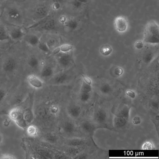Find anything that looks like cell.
<instances>
[{
    "label": "cell",
    "instance_id": "obj_20",
    "mask_svg": "<svg viewBox=\"0 0 159 159\" xmlns=\"http://www.w3.org/2000/svg\"><path fill=\"white\" fill-rule=\"evenodd\" d=\"M67 75L64 73H60L56 75L54 78V81L56 83L62 84L67 79Z\"/></svg>",
    "mask_w": 159,
    "mask_h": 159
},
{
    "label": "cell",
    "instance_id": "obj_1",
    "mask_svg": "<svg viewBox=\"0 0 159 159\" xmlns=\"http://www.w3.org/2000/svg\"><path fill=\"white\" fill-rule=\"evenodd\" d=\"M25 29L41 20L50 13L49 0H25L23 1Z\"/></svg>",
    "mask_w": 159,
    "mask_h": 159
},
{
    "label": "cell",
    "instance_id": "obj_12",
    "mask_svg": "<svg viewBox=\"0 0 159 159\" xmlns=\"http://www.w3.org/2000/svg\"><path fill=\"white\" fill-rule=\"evenodd\" d=\"M27 80L30 85L35 88L39 89L43 86L42 82L34 75L31 74L29 75Z\"/></svg>",
    "mask_w": 159,
    "mask_h": 159
},
{
    "label": "cell",
    "instance_id": "obj_24",
    "mask_svg": "<svg viewBox=\"0 0 159 159\" xmlns=\"http://www.w3.org/2000/svg\"><path fill=\"white\" fill-rule=\"evenodd\" d=\"M92 88L89 85L84 81L82 83L80 89V93H89L91 91Z\"/></svg>",
    "mask_w": 159,
    "mask_h": 159
},
{
    "label": "cell",
    "instance_id": "obj_35",
    "mask_svg": "<svg viewBox=\"0 0 159 159\" xmlns=\"http://www.w3.org/2000/svg\"><path fill=\"white\" fill-rule=\"evenodd\" d=\"M133 123L135 124H139L141 122L140 118L139 116H135L133 119Z\"/></svg>",
    "mask_w": 159,
    "mask_h": 159
},
{
    "label": "cell",
    "instance_id": "obj_43",
    "mask_svg": "<svg viewBox=\"0 0 159 159\" xmlns=\"http://www.w3.org/2000/svg\"><path fill=\"white\" fill-rule=\"evenodd\" d=\"M2 55V53L1 52H0V58L1 57Z\"/></svg>",
    "mask_w": 159,
    "mask_h": 159
},
{
    "label": "cell",
    "instance_id": "obj_17",
    "mask_svg": "<svg viewBox=\"0 0 159 159\" xmlns=\"http://www.w3.org/2000/svg\"><path fill=\"white\" fill-rule=\"evenodd\" d=\"M25 129L27 134L30 137H35L38 133V129L37 127L33 124H29Z\"/></svg>",
    "mask_w": 159,
    "mask_h": 159
},
{
    "label": "cell",
    "instance_id": "obj_11",
    "mask_svg": "<svg viewBox=\"0 0 159 159\" xmlns=\"http://www.w3.org/2000/svg\"><path fill=\"white\" fill-rule=\"evenodd\" d=\"M64 53L60 55L58 57V61L59 65L63 68H66L68 66L71 62V59L70 55Z\"/></svg>",
    "mask_w": 159,
    "mask_h": 159
},
{
    "label": "cell",
    "instance_id": "obj_18",
    "mask_svg": "<svg viewBox=\"0 0 159 159\" xmlns=\"http://www.w3.org/2000/svg\"><path fill=\"white\" fill-rule=\"evenodd\" d=\"M29 66L32 68H35L38 67L39 62L38 59L35 56L30 57L28 60Z\"/></svg>",
    "mask_w": 159,
    "mask_h": 159
},
{
    "label": "cell",
    "instance_id": "obj_2",
    "mask_svg": "<svg viewBox=\"0 0 159 159\" xmlns=\"http://www.w3.org/2000/svg\"><path fill=\"white\" fill-rule=\"evenodd\" d=\"M0 18L6 24L23 26V1H8L2 8Z\"/></svg>",
    "mask_w": 159,
    "mask_h": 159
},
{
    "label": "cell",
    "instance_id": "obj_21",
    "mask_svg": "<svg viewBox=\"0 0 159 159\" xmlns=\"http://www.w3.org/2000/svg\"><path fill=\"white\" fill-rule=\"evenodd\" d=\"M101 53L104 56H107L112 52V49L111 47L108 44L102 45L100 49Z\"/></svg>",
    "mask_w": 159,
    "mask_h": 159
},
{
    "label": "cell",
    "instance_id": "obj_25",
    "mask_svg": "<svg viewBox=\"0 0 159 159\" xmlns=\"http://www.w3.org/2000/svg\"><path fill=\"white\" fill-rule=\"evenodd\" d=\"M44 138L46 141L51 143H53L57 141L56 137L52 133L46 134L44 136Z\"/></svg>",
    "mask_w": 159,
    "mask_h": 159
},
{
    "label": "cell",
    "instance_id": "obj_16",
    "mask_svg": "<svg viewBox=\"0 0 159 159\" xmlns=\"http://www.w3.org/2000/svg\"><path fill=\"white\" fill-rule=\"evenodd\" d=\"M66 149V152L69 155L72 156H74V157L80 153L82 151L83 149L82 146L74 147H68Z\"/></svg>",
    "mask_w": 159,
    "mask_h": 159
},
{
    "label": "cell",
    "instance_id": "obj_14",
    "mask_svg": "<svg viewBox=\"0 0 159 159\" xmlns=\"http://www.w3.org/2000/svg\"><path fill=\"white\" fill-rule=\"evenodd\" d=\"M10 38L7 31L6 25L0 18V41L8 40Z\"/></svg>",
    "mask_w": 159,
    "mask_h": 159
},
{
    "label": "cell",
    "instance_id": "obj_8",
    "mask_svg": "<svg viewBox=\"0 0 159 159\" xmlns=\"http://www.w3.org/2000/svg\"><path fill=\"white\" fill-rule=\"evenodd\" d=\"M67 112L68 115L71 118L76 119L81 114V108L78 104L72 103L69 105L67 107Z\"/></svg>",
    "mask_w": 159,
    "mask_h": 159
},
{
    "label": "cell",
    "instance_id": "obj_23",
    "mask_svg": "<svg viewBox=\"0 0 159 159\" xmlns=\"http://www.w3.org/2000/svg\"><path fill=\"white\" fill-rule=\"evenodd\" d=\"M8 94V90L0 87V109L2 104Z\"/></svg>",
    "mask_w": 159,
    "mask_h": 159
},
{
    "label": "cell",
    "instance_id": "obj_7",
    "mask_svg": "<svg viewBox=\"0 0 159 159\" xmlns=\"http://www.w3.org/2000/svg\"><path fill=\"white\" fill-rule=\"evenodd\" d=\"M17 66L16 61L12 57L7 58L4 61L2 66L3 70L5 72L11 73L15 70Z\"/></svg>",
    "mask_w": 159,
    "mask_h": 159
},
{
    "label": "cell",
    "instance_id": "obj_9",
    "mask_svg": "<svg viewBox=\"0 0 159 159\" xmlns=\"http://www.w3.org/2000/svg\"><path fill=\"white\" fill-rule=\"evenodd\" d=\"M30 102L28 106L24 110L23 113V119L28 125L30 124L34 119V114L32 109V102L30 97Z\"/></svg>",
    "mask_w": 159,
    "mask_h": 159
},
{
    "label": "cell",
    "instance_id": "obj_19",
    "mask_svg": "<svg viewBox=\"0 0 159 159\" xmlns=\"http://www.w3.org/2000/svg\"><path fill=\"white\" fill-rule=\"evenodd\" d=\"M53 73L52 68L49 66L44 67L41 71V75L43 77L47 78L51 76Z\"/></svg>",
    "mask_w": 159,
    "mask_h": 159
},
{
    "label": "cell",
    "instance_id": "obj_30",
    "mask_svg": "<svg viewBox=\"0 0 159 159\" xmlns=\"http://www.w3.org/2000/svg\"><path fill=\"white\" fill-rule=\"evenodd\" d=\"M13 155L10 154H2L0 155V159H16Z\"/></svg>",
    "mask_w": 159,
    "mask_h": 159
},
{
    "label": "cell",
    "instance_id": "obj_37",
    "mask_svg": "<svg viewBox=\"0 0 159 159\" xmlns=\"http://www.w3.org/2000/svg\"><path fill=\"white\" fill-rule=\"evenodd\" d=\"M8 1V0H0V7L2 9L3 7Z\"/></svg>",
    "mask_w": 159,
    "mask_h": 159
},
{
    "label": "cell",
    "instance_id": "obj_28",
    "mask_svg": "<svg viewBox=\"0 0 159 159\" xmlns=\"http://www.w3.org/2000/svg\"><path fill=\"white\" fill-rule=\"evenodd\" d=\"M90 98V95L89 93H80V99L81 101L83 102H87Z\"/></svg>",
    "mask_w": 159,
    "mask_h": 159
},
{
    "label": "cell",
    "instance_id": "obj_3",
    "mask_svg": "<svg viewBox=\"0 0 159 159\" xmlns=\"http://www.w3.org/2000/svg\"><path fill=\"white\" fill-rule=\"evenodd\" d=\"M159 41L158 27L155 22L151 21L148 24L145 30L144 41L157 43H158Z\"/></svg>",
    "mask_w": 159,
    "mask_h": 159
},
{
    "label": "cell",
    "instance_id": "obj_10",
    "mask_svg": "<svg viewBox=\"0 0 159 159\" xmlns=\"http://www.w3.org/2000/svg\"><path fill=\"white\" fill-rule=\"evenodd\" d=\"M65 143L66 146L81 147L84 144L85 140L82 138L74 137L66 139Z\"/></svg>",
    "mask_w": 159,
    "mask_h": 159
},
{
    "label": "cell",
    "instance_id": "obj_26",
    "mask_svg": "<svg viewBox=\"0 0 159 159\" xmlns=\"http://www.w3.org/2000/svg\"><path fill=\"white\" fill-rule=\"evenodd\" d=\"M60 48L61 52L64 53L68 52L73 49L72 46L68 44H63Z\"/></svg>",
    "mask_w": 159,
    "mask_h": 159
},
{
    "label": "cell",
    "instance_id": "obj_27",
    "mask_svg": "<svg viewBox=\"0 0 159 159\" xmlns=\"http://www.w3.org/2000/svg\"><path fill=\"white\" fill-rule=\"evenodd\" d=\"M38 44L39 48L42 51L46 52H49V48L46 43L39 42Z\"/></svg>",
    "mask_w": 159,
    "mask_h": 159
},
{
    "label": "cell",
    "instance_id": "obj_32",
    "mask_svg": "<svg viewBox=\"0 0 159 159\" xmlns=\"http://www.w3.org/2000/svg\"><path fill=\"white\" fill-rule=\"evenodd\" d=\"M123 73V70L120 67H117L114 70L115 74L117 75H120Z\"/></svg>",
    "mask_w": 159,
    "mask_h": 159
},
{
    "label": "cell",
    "instance_id": "obj_40",
    "mask_svg": "<svg viewBox=\"0 0 159 159\" xmlns=\"http://www.w3.org/2000/svg\"><path fill=\"white\" fill-rule=\"evenodd\" d=\"M25 0H8V1H20V2H23Z\"/></svg>",
    "mask_w": 159,
    "mask_h": 159
},
{
    "label": "cell",
    "instance_id": "obj_41",
    "mask_svg": "<svg viewBox=\"0 0 159 159\" xmlns=\"http://www.w3.org/2000/svg\"><path fill=\"white\" fill-rule=\"evenodd\" d=\"M2 139V137L1 134L0 133V143L1 142Z\"/></svg>",
    "mask_w": 159,
    "mask_h": 159
},
{
    "label": "cell",
    "instance_id": "obj_33",
    "mask_svg": "<svg viewBox=\"0 0 159 159\" xmlns=\"http://www.w3.org/2000/svg\"><path fill=\"white\" fill-rule=\"evenodd\" d=\"M126 94L132 98H134L135 96V93L133 91L130 90H128L126 91Z\"/></svg>",
    "mask_w": 159,
    "mask_h": 159
},
{
    "label": "cell",
    "instance_id": "obj_34",
    "mask_svg": "<svg viewBox=\"0 0 159 159\" xmlns=\"http://www.w3.org/2000/svg\"><path fill=\"white\" fill-rule=\"evenodd\" d=\"M135 47L139 49L142 48L143 46V44L141 41H137L135 43Z\"/></svg>",
    "mask_w": 159,
    "mask_h": 159
},
{
    "label": "cell",
    "instance_id": "obj_31",
    "mask_svg": "<svg viewBox=\"0 0 159 159\" xmlns=\"http://www.w3.org/2000/svg\"><path fill=\"white\" fill-rule=\"evenodd\" d=\"M81 76L83 80L84 81L89 85L91 84L92 81L90 78L84 74H81Z\"/></svg>",
    "mask_w": 159,
    "mask_h": 159
},
{
    "label": "cell",
    "instance_id": "obj_39",
    "mask_svg": "<svg viewBox=\"0 0 159 159\" xmlns=\"http://www.w3.org/2000/svg\"><path fill=\"white\" fill-rule=\"evenodd\" d=\"M80 2L84 4H86L88 2V0H78Z\"/></svg>",
    "mask_w": 159,
    "mask_h": 159
},
{
    "label": "cell",
    "instance_id": "obj_29",
    "mask_svg": "<svg viewBox=\"0 0 159 159\" xmlns=\"http://www.w3.org/2000/svg\"><path fill=\"white\" fill-rule=\"evenodd\" d=\"M153 147V145L151 142L149 141L145 142L143 144L142 148L143 150H151Z\"/></svg>",
    "mask_w": 159,
    "mask_h": 159
},
{
    "label": "cell",
    "instance_id": "obj_15",
    "mask_svg": "<svg viewBox=\"0 0 159 159\" xmlns=\"http://www.w3.org/2000/svg\"><path fill=\"white\" fill-rule=\"evenodd\" d=\"M75 126L74 124L70 121L67 120L63 122L61 129L66 134H71L75 130Z\"/></svg>",
    "mask_w": 159,
    "mask_h": 159
},
{
    "label": "cell",
    "instance_id": "obj_4",
    "mask_svg": "<svg viewBox=\"0 0 159 159\" xmlns=\"http://www.w3.org/2000/svg\"><path fill=\"white\" fill-rule=\"evenodd\" d=\"M29 98V95L25 101L13 107L7 112V114L8 115L11 119L14 121L16 123L21 121H25L23 119V113L24 110L29 103L30 101L28 102ZM29 101H30V99Z\"/></svg>",
    "mask_w": 159,
    "mask_h": 159
},
{
    "label": "cell",
    "instance_id": "obj_38",
    "mask_svg": "<svg viewBox=\"0 0 159 159\" xmlns=\"http://www.w3.org/2000/svg\"><path fill=\"white\" fill-rule=\"evenodd\" d=\"M60 47L55 48L53 51V53L54 54H56L59 53L60 52Z\"/></svg>",
    "mask_w": 159,
    "mask_h": 159
},
{
    "label": "cell",
    "instance_id": "obj_6",
    "mask_svg": "<svg viewBox=\"0 0 159 159\" xmlns=\"http://www.w3.org/2000/svg\"><path fill=\"white\" fill-rule=\"evenodd\" d=\"M128 22V20L126 17L123 16H119L115 18L114 25L117 30L122 32L126 30Z\"/></svg>",
    "mask_w": 159,
    "mask_h": 159
},
{
    "label": "cell",
    "instance_id": "obj_13",
    "mask_svg": "<svg viewBox=\"0 0 159 159\" xmlns=\"http://www.w3.org/2000/svg\"><path fill=\"white\" fill-rule=\"evenodd\" d=\"M23 38L28 44L32 46H36L39 42L38 37L33 34L26 33Z\"/></svg>",
    "mask_w": 159,
    "mask_h": 159
},
{
    "label": "cell",
    "instance_id": "obj_42",
    "mask_svg": "<svg viewBox=\"0 0 159 159\" xmlns=\"http://www.w3.org/2000/svg\"><path fill=\"white\" fill-rule=\"evenodd\" d=\"M2 8L0 7V17L1 16L2 12Z\"/></svg>",
    "mask_w": 159,
    "mask_h": 159
},
{
    "label": "cell",
    "instance_id": "obj_5",
    "mask_svg": "<svg viewBox=\"0 0 159 159\" xmlns=\"http://www.w3.org/2000/svg\"><path fill=\"white\" fill-rule=\"evenodd\" d=\"M6 27L10 38L14 40L23 38L26 34L25 29L23 26L6 24Z\"/></svg>",
    "mask_w": 159,
    "mask_h": 159
},
{
    "label": "cell",
    "instance_id": "obj_22",
    "mask_svg": "<svg viewBox=\"0 0 159 159\" xmlns=\"http://www.w3.org/2000/svg\"><path fill=\"white\" fill-rule=\"evenodd\" d=\"M81 129L84 132L86 133H89L92 129V125L88 121H84L80 125Z\"/></svg>",
    "mask_w": 159,
    "mask_h": 159
},
{
    "label": "cell",
    "instance_id": "obj_36",
    "mask_svg": "<svg viewBox=\"0 0 159 159\" xmlns=\"http://www.w3.org/2000/svg\"><path fill=\"white\" fill-rule=\"evenodd\" d=\"M58 111V108L57 107L53 106H52L50 108L51 112L53 113L54 114L56 113Z\"/></svg>",
    "mask_w": 159,
    "mask_h": 159
}]
</instances>
